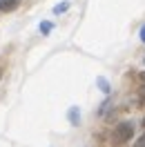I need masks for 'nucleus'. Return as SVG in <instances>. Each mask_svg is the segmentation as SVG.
<instances>
[{"instance_id":"obj_1","label":"nucleus","mask_w":145,"mask_h":147,"mask_svg":"<svg viewBox=\"0 0 145 147\" xmlns=\"http://www.w3.org/2000/svg\"><path fill=\"white\" fill-rule=\"evenodd\" d=\"M132 136H134V125H132V123H121L116 127V131H114V143H116V145H123V143H127Z\"/></svg>"},{"instance_id":"obj_2","label":"nucleus","mask_w":145,"mask_h":147,"mask_svg":"<svg viewBox=\"0 0 145 147\" xmlns=\"http://www.w3.org/2000/svg\"><path fill=\"white\" fill-rule=\"evenodd\" d=\"M18 7V0H0V11H14Z\"/></svg>"},{"instance_id":"obj_3","label":"nucleus","mask_w":145,"mask_h":147,"mask_svg":"<svg viewBox=\"0 0 145 147\" xmlns=\"http://www.w3.org/2000/svg\"><path fill=\"white\" fill-rule=\"evenodd\" d=\"M98 87H100V92H105V94L109 92V83L105 80V78H98Z\"/></svg>"},{"instance_id":"obj_4","label":"nucleus","mask_w":145,"mask_h":147,"mask_svg":"<svg viewBox=\"0 0 145 147\" xmlns=\"http://www.w3.org/2000/svg\"><path fill=\"white\" fill-rule=\"evenodd\" d=\"M51 27H54L51 22H43V25H40V34H49V31H51Z\"/></svg>"},{"instance_id":"obj_5","label":"nucleus","mask_w":145,"mask_h":147,"mask_svg":"<svg viewBox=\"0 0 145 147\" xmlns=\"http://www.w3.org/2000/svg\"><path fill=\"white\" fill-rule=\"evenodd\" d=\"M67 7H69V2H60V5H58V7L54 9V13H63V11L67 9Z\"/></svg>"},{"instance_id":"obj_6","label":"nucleus","mask_w":145,"mask_h":147,"mask_svg":"<svg viewBox=\"0 0 145 147\" xmlns=\"http://www.w3.org/2000/svg\"><path fill=\"white\" fill-rule=\"evenodd\" d=\"M69 118H72L74 123H78V109H72V111H69Z\"/></svg>"},{"instance_id":"obj_7","label":"nucleus","mask_w":145,"mask_h":147,"mask_svg":"<svg viewBox=\"0 0 145 147\" xmlns=\"http://www.w3.org/2000/svg\"><path fill=\"white\" fill-rule=\"evenodd\" d=\"M134 147H145V136H141V138H138V143H136Z\"/></svg>"},{"instance_id":"obj_8","label":"nucleus","mask_w":145,"mask_h":147,"mask_svg":"<svg viewBox=\"0 0 145 147\" xmlns=\"http://www.w3.org/2000/svg\"><path fill=\"white\" fill-rule=\"evenodd\" d=\"M141 40H143V42H145V27L141 29Z\"/></svg>"},{"instance_id":"obj_9","label":"nucleus","mask_w":145,"mask_h":147,"mask_svg":"<svg viewBox=\"0 0 145 147\" xmlns=\"http://www.w3.org/2000/svg\"><path fill=\"white\" fill-rule=\"evenodd\" d=\"M141 100H143V102H145V89H143V94H141Z\"/></svg>"},{"instance_id":"obj_10","label":"nucleus","mask_w":145,"mask_h":147,"mask_svg":"<svg viewBox=\"0 0 145 147\" xmlns=\"http://www.w3.org/2000/svg\"><path fill=\"white\" fill-rule=\"evenodd\" d=\"M143 125H145V118H143Z\"/></svg>"},{"instance_id":"obj_11","label":"nucleus","mask_w":145,"mask_h":147,"mask_svg":"<svg viewBox=\"0 0 145 147\" xmlns=\"http://www.w3.org/2000/svg\"><path fill=\"white\" fill-rule=\"evenodd\" d=\"M0 76H2V71H0Z\"/></svg>"},{"instance_id":"obj_12","label":"nucleus","mask_w":145,"mask_h":147,"mask_svg":"<svg viewBox=\"0 0 145 147\" xmlns=\"http://www.w3.org/2000/svg\"><path fill=\"white\" fill-rule=\"evenodd\" d=\"M143 78H145V74H143Z\"/></svg>"},{"instance_id":"obj_13","label":"nucleus","mask_w":145,"mask_h":147,"mask_svg":"<svg viewBox=\"0 0 145 147\" xmlns=\"http://www.w3.org/2000/svg\"><path fill=\"white\" fill-rule=\"evenodd\" d=\"M143 63H145V58H143Z\"/></svg>"}]
</instances>
